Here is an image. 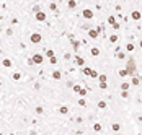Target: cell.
Returning a JSON list of instances; mask_svg holds the SVG:
<instances>
[{
	"mask_svg": "<svg viewBox=\"0 0 142 135\" xmlns=\"http://www.w3.org/2000/svg\"><path fill=\"white\" fill-rule=\"evenodd\" d=\"M116 57H118L119 60H124L126 59V54H124V52H116Z\"/></svg>",
	"mask_w": 142,
	"mask_h": 135,
	"instance_id": "44dd1931",
	"label": "cell"
},
{
	"mask_svg": "<svg viewBox=\"0 0 142 135\" xmlns=\"http://www.w3.org/2000/svg\"><path fill=\"white\" fill-rule=\"evenodd\" d=\"M49 62H51L52 65H56V64H57V59H56V57H52V59H49Z\"/></svg>",
	"mask_w": 142,
	"mask_h": 135,
	"instance_id": "d6a6232c",
	"label": "cell"
},
{
	"mask_svg": "<svg viewBox=\"0 0 142 135\" xmlns=\"http://www.w3.org/2000/svg\"><path fill=\"white\" fill-rule=\"evenodd\" d=\"M129 86H131V85H129V81H123V83H121V90H123V91H127Z\"/></svg>",
	"mask_w": 142,
	"mask_h": 135,
	"instance_id": "4fadbf2b",
	"label": "cell"
},
{
	"mask_svg": "<svg viewBox=\"0 0 142 135\" xmlns=\"http://www.w3.org/2000/svg\"><path fill=\"white\" fill-rule=\"evenodd\" d=\"M111 129L114 130V132H118V130L121 129V125H119V124H113V125H111Z\"/></svg>",
	"mask_w": 142,
	"mask_h": 135,
	"instance_id": "f1b7e54d",
	"label": "cell"
},
{
	"mask_svg": "<svg viewBox=\"0 0 142 135\" xmlns=\"http://www.w3.org/2000/svg\"><path fill=\"white\" fill-rule=\"evenodd\" d=\"M0 86H2V81H0Z\"/></svg>",
	"mask_w": 142,
	"mask_h": 135,
	"instance_id": "f35d334b",
	"label": "cell"
},
{
	"mask_svg": "<svg viewBox=\"0 0 142 135\" xmlns=\"http://www.w3.org/2000/svg\"><path fill=\"white\" fill-rule=\"evenodd\" d=\"M88 76H92V78H98V72H96V70H93V68H92V72H90V75H88Z\"/></svg>",
	"mask_w": 142,
	"mask_h": 135,
	"instance_id": "7402d4cb",
	"label": "cell"
},
{
	"mask_svg": "<svg viewBox=\"0 0 142 135\" xmlns=\"http://www.w3.org/2000/svg\"><path fill=\"white\" fill-rule=\"evenodd\" d=\"M8 135H17V134H8Z\"/></svg>",
	"mask_w": 142,
	"mask_h": 135,
	"instance_id": "74e56055",
	"label": "cell"
},
{
	"mask_svg": "<svg viewBox=\"0 0 142 135\" xmlns=\"http://www.w3.org/2000/svg\"><path fill=\"white\" fill-rule=\"evenodd\" d=\"M98 80H100V81H106V80H108V76L103 73V75H100V76H98Z\"/></svg>",
	"mask_w": 142,
	"mask_h": 135,
	"instance_id": "4dcf8cb0",
	"label": "cell"
},
{
	"mask_svg": "<svg viewBox=\"0 0 142 135\" xmlns=\"http://www.w3.org/2000/svg\"><path fill=\"white\" fill-rule=\"evenodd\" d=\"M69 38H70V42H72V47H74V49H75V51H77V49L80 47V42H78V41H75V39L72 38V36H69Z\"/></svg>",
	"mask_w": 142,
	"mask_h": 135,
	"instance_id": "30bf717a",
	"label": "cell"
},
{
	"mask_svg": "<svg viewBox=\"0 0 142 135\" xmlns=\"http://www.w3.org/2000/svg\"><path fill=\"white\" fill-rule=\"evenodd\" d=\"M41 34H39V33H33V34H31V38H29V41H31V42L33 44H39L41 42Z\"/></svg>",
	"mask_w": 142,
	"mask_h": 135,
	"instance_id": "277c9868",
	"label": "cell"
},
{
	"mask_svg": "<svg viewBox=\"0 0 142 135\" xmlns=\"http://www.w3.org/2000/svg\"><path fill=\"white\" fill-rule=\"evenodd\" d=\"M56 52L54 51H52V49H49V51H46V57H47V59H52V57H56Z\"/></svg>",
	"mask_w": 142,
	"mask_h": 135,
	"instance_id": "9a60e30c",
	"label": "cell"
},
{
	"mask_svg": "<svg viewBox=\"0 0 142 135\" xmlns=\"http://www.w3.org/2000/svg\"><path fill=\"white\" fill-rule=\"evenodd\" d=\"M126 49H127V52H132V51H134V44L127 42V44H126Z\"/></svg>",
	"mask_w": 142,
	"mask_h": 135,
	"instance_id": "ffe728a7",
	"label": "cell"
},
{
	"mask_svg": "<svg viewBox=\"0 0 142 135\" xmlns=\"http://www.w3.org/2000/svg\"><path fill=\"white\" fill-rule=\"evenodd\" d=\"M98 34H100V33L96 31V28H95V29H88V38H90V39H96V38H98Z\"/></svg>",
	"mask_w": 142,
	"mask_h": 135,
	"instance_id": "8992f818",
	"label": "cell"
},
{
	"mask_svg": "<svg viewBox=\"0 0 142 135\" xmlns=\"http://www.w3.org/2000/svg\"><path fill=\"white\" fill-rule=\"evenodd\" d=\"M121 96H123V98H127V96H129V93H127V91H123V93H121Z\"/></svg>",
	"mask_w": 142,
	"mask_h": 135,
	"instance_id": "836d02e7",
	"label": "cell"
},
{
	"mask_svg": "<svg viewBox=\"0 0 142 135\" xmlns=\"http://www.w3.org/2000/svg\"><path fill=\"white\" fill-rule=\"evenodd\" d=\"M74 91L77 93V94H78V96H87V90H85V88H82V86H78V85H75V86H74Z\"/></svg>",
	"mask_w": 142,
	"mask_h": 135,
	"instance_id": "3957f363",
	"label": "cell"
},
{
	"mask_svg": "<svg viewBox=\"0 0 142 135\" xmlns=\"http://www.w3.org/2000/svg\"><path fill=\"white\" fill-rule=\"evenodd\" d=\"M77 104H78V106H82V108H85V106H87V101L82 98V99H78V103H77Z\"/></svg>",
	"mask_w": 142,
	"mask_h": 135,
	"instance_id": "4316f807",
	"label": "cell"
},
{
	"mask_svg": "<svg viewBox=\"0 0 142 135\" xmlns=\"http://www.w3.org/2000/svg\"><path fill=\"white\" fill-rule=\"evenodd\" d=\"M49 8H51V10H56V8H57V5H56V3H51Z\"/></svg>",
	"mask_w": 142,
	"mask_h": 135,
	"instance_id": "e575fe53",
	"label": "cell"
},
{
	"mask_svg": "<svg viewBox=\"0 0 142 135\" xmlns=\"http://www.w3.org/2000/svg\"><path fill=\"white\" fill-rule=\"evenodd\" d=\"M31 60H33V64H36V65H41V64H43V60H44V57H43L41 54H38V52H36V54H33Z\"/></svg>",
	"mask_w": 142,
	"mask_h": 135,
	"instance_id": "7a4b0ae2",
	"label": "cell"
},
{
	"mask_svg": "<svg viewBox=\"0 0 142 135\" xmlns=\"http://www.w3.org/2000/svg\"><path fill=\"white\" fill-rule=\"evenodd\" d=\"M36 112L41 114V112H43V108H41V106H38V108H36Z\"/></svg>",
	"mask_w": 142,
	"mask_h": 135,
	"instance_id": "d590c367",
	"label": "cell"
},
{
	"mask_svg": "<svg viewBox=\"0 0 142 135\" xmlns=\"http://www.w3.org/2000/svg\"><path fill=\"white\" fill-rule=\"evenodd\" d=\"M131 83L137 86V85H141V78H132V81H131Z\"/></svg>",
	"mask_w": 142,
	"mask_h": 135,
	"instance_id": "83f0119b",
	"label": "cell"
},
{
	"mask_svg": "<svg viewBox=\"0 0 142 135\" xmlns=\"http://www.w3.org/2000/svg\"><path fill=\"white\" fill-rule=\"evenodd\" d=\"M82 72H83V75H87V76H88V75H90V72H92V68H90V67H83V70H82Z\"/></svg>",
	"mask_w": 142,
	"mask_h": 135,
	"instance_id": "cb8c5ba5",
	"label": "cell"
},
{
	"mask_svg": "<svg viewBox=\"0 0 142 135\" xmlns=\"http://www.w3.org/2000/svg\"><path fill=\"white\" fill-rule=\"evenodd\" d=\"M139 46H141V49H142V39H141V42H139Z\"/></svg>",
	"mask_w": 142,
	"mask_h": 135,
	"instance_id": "8d00e7d4",
	"label": "cell"
},
{
	"mask_svg": "<svg viewBox=\"0 0 142 135\" xmlns=\"http://www.w3.org/2000/svg\"><path fill=\"white\" fill-rule=\"evenodd\" d=\"M126 70H127V73H129V76H134L136 75V60L132 59H129L127 60V65H126Z\"/></svg>",
	"mask_w": 142,
	"mask_h": 135,
	"instance_id": "6da1fadb",
	"label": "cell"
},
{
	"mask_svg": "<svg viewBox=\"0 0 142 135\" xmlns=\"http://www.w3.org/2000/svg\"><path fill=\"white\" fill-rule=\"evenodd\" d=\"M108 23L111 25V26H114V25H118V21H116V18H114L113 15H109V16H108Z\"/></svg>",
	"mask_w": 142,
	"mask_h": 135,
	"instance_id": "8fae6325",
	"label": "cell"
},
{
	"mask_svg": "<svg viewBox=\"0 0 142 135\" xmlns=\"http://www.w3.org/2000/svg\"><path fill=\"white\" fill-rule=\"evenodd\" d=\"M109 42H118V36H116V34H111V36H109Z\"/></svg>",
	"mask_w": 142,
	"mask_h": 135,
	"instance_id": "603a6c76",
	"label": "cell"
},
{
	"mask_svg": "<svg viewBox=\"0 0 142 135\" xmlns=\"http://www.w3.org/2000/svg\"><path fill=\"white\" fill-rule=\"evenodd\" d=\"M131 18L137 21V20H141V18H142V13H141V11H137V10H134V11L131 13Z\"/></svg>",
	"mask_w": 142,
	"mask_h": 135,
	"instance_id": "9c48e42d",
	"label": "cell"
},
{
	"mask_svg": "<svg viewBox=\"0 0 142 135\" xmlns=\"http://www.w3.org/2000/svg\"><path fill=\"white\" fill-rule=\"evenodd\" d=\"M98 108L100 109H104V108H106V103H104V101H100V103H98Z\"/></svg>",
	"mask_w": 142,
	"mask_h": 135,
	"instance_id": "1f68e13d",
	"label": "cell"
},
{
	"mask_svg": "<svg viewBox=\"0 0 142 135\" xmlns=\"http://www.w3.org/2000/svg\"><path fill=\"white\" fill-rule=\"evenodd\" d=\"M100 88H101V90H106V88H108L106 81H100Z\"/></svg>",
	"mask_w": 142,
	"mask_h": 135,
	"instance_id": "f546056e",
	"label": "cell"
},
{
	"mask_svg": "<svg viewBox=\"0 0 142 135\" xmlns=\"http://www.w3.org/2000/svg\"><path fill=\"white\" fill-rule=\"evenodd\" d=\"M90 54H92L93 57H96V55H100V49L98 47H92L90 49Z\"/></svg>",
	"mask_w": 142,
	"mask_h": 135,
	"instance_id": "7c38bea8",
	"label": "cell"
},
{
	"mask_svg": "<svg viewBox=\"0 0 142 135\" xmlns=\"http://www.w3.org/2000/svg\"><path fill=\"white\" fill-rule=\"evenodd\" d=\"M101 129H103L101 124H95V125H93V130H95V132H101Z\"/></svg>",
	"mask_w": 142,
	"mask_h": 135,
	"instance_id": "d4e9b609",
	"label": "cell"
},
{
	"mask_svg": "<svg viewBox=\"0 0 142 135\" xmlns=\"http://www.w3.org/2000/svg\"><path fill=\"white\" fill-rule=\"evenodd\" d=\"M2 65L8 68V67H11V60H10V59H3V62H2Z\"/></svg>",
	"mask_w": 142,
	"mask_h": 135,
	"instance_id": "e0dca14e",
	"label": "cell"
},
{
	"mask_svg": "<svg viewBox=\"0 0 142 135\" xmlns=\"http://www.w3.org/2000/svg\"><path fill=\"white\" fill-rule=\"evenodd\" d=\"M20 78H21V73H20V72H15V73L11 75V80H15V81H18Z\"/></svg>",
	"mask_w": 142,
	"mask_h": 135,
	"instance_id": "2e32d148",
	"label": "cell"
},
{
	"mask_svg": "<svg viewBox=\"0 0 142 135\" xmlns=\"http://www.w3.org/2000/svg\"><path fill=\"white\" fill-rule=\"evenodd\" d=\"M75 65H78V67H82V65H85V59L83 57H80V55H75Z\"/></svg>",
	"mask_w": 142,
	"mask_h": 135,
	"instance_id": "52a82bcc",
	"label": "cell"
},
{
	"mask_svg": "<svg viewBox=\"0 0 142 135\" xmlns=\"http://www.w3.org/2000/svg\"><path fill=\"white\" fill-rule=\"evenodd\" d=\"M82 16L85 18V20H92V18H93V11L90 10V8H85V10L82 11Z\"/></svg>",
	"mask_w": 142,
	"mask_h": 135,
	"instance_id": "5b68a950",
	"label": "cell"
},
{
	"mask_svg": "<svg viewBox=\"0 0 142 135\" xmlns=\"http://www.w3.org/2000/svg\"><path fill=\"white\" fill-rule=\"evenodd\" d=\"M67 7H69V8H75V7H77V2H75V0H69Z\"/></svg>",
	"mask_w": 142,
	"mask_h": 135,
	"instance_id": "d6986e66",
	"label": "cell"
},
{
	"mask_svg": "<svg viewBox=\"0 0 142 135\" xmlns=\"http://www.w3.org/2000/svg\"><path fill=\"white\" fill-rule=\"evenodd\" d=\"M59 112L60 114H67V112H69V108H67V106H60V108H59Z\"/></svg>",
	"mask_w": 142,
	"mask_h": 135,
	"instance_id": "ac0fdd59",
	"label": "cell"
},
{
	"mask_svg": "<svg viewBox=\"0 0 142 135\" xmlns=\"http://www.w3.org/2000/svg\"><path fill=\"white\" fill-rule=\"evenodd\" d=\"M60 76H62V73H60L59 70H54V72H52V78H54V80H60Z\"/></svg>",
	"mask_w": 142,
	"mask_h": 135,
	"instance_id": "5bb4252c",
	"label": "cell"
},
{
	"mask_svg": "<svg viewBox=\"0 0 142 135\" xmlns=\"http://www.w3.org/2000/svg\"><path fill=\"white\" fill-rule=\"evenodd\" d=\"M34 16H36L38 21H46V13H44V11H38Z\"/></svg>",
	"mask_w": 142,
	"mask_h": 135,
	"instance_id": "ba28073f",
	"label": "cell"
},
{
	"mask_svg": "<svg viewBox=\"0 0 142 135\" xmlns=\"http://www.w3.org/2000/svg\"><path fill=\"white\" fill-rule=\"evenodd\" d=\"M127 75H129V73H127L126 68H121V70H119V76H127Z\"/></svg>",
	"mask_w": 142,
	"mask_h": 135,
	"instance_id": "484cf974",
	"label": "cell"
}]
</instances>
